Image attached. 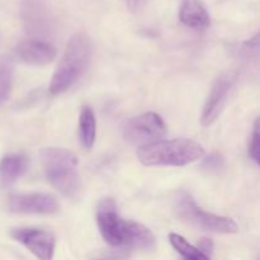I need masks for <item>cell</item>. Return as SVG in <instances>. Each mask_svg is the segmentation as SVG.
<instances>
[{"mask_svg": "<svg viewBox=\"0 0 260 260\" xmlns=\"http://www.w3.org/2000/svg\"><path fill=\"white\" fill-rule=\"evenodd\" d=\"M198 249H200L201 251H202L203 254H205L206 256H207L208 259L211 258V254H212V250H213V243L211 239L206 238V239H202V241L200 243V245H198Z\"/></svg>", "mask_w": 260, "mask_h": 260, "instance_id": "obj_21", "label": "cell"}, {"mask_svg": "<svg viewBox=\"0 0 260 260\" xmlns=\"http://www.w3.org/2000/svg\"><path fill=\"white\" fill-rule=\"evenodd\" d=\"M96 222L107 244L114 248L124 246L126 221L119 217L113 200L106 198L99 203L96 210Z\"/></svg>", "mask_w": 260, "mask_h": 260, "instance_id": "obj_7", "label": "cell"}, {"mask_svg": "<svg viewBox=\"0 0 260 260\" xmlns=\"http://www.w3.org/2000/svg\"><path fill=\"white\" fill-rule=\"evenodd\" d=\"M175 210L180 218L201 230L216 234H235L239 231L238 223L233 218L206 212L187 192H179L177 196Z\"/></svg>", "mask_w": 260, "mask_h": 260, "instance_id": "obj_4", "label": "cell"}, {"mask_svg": "<svg viewBox=\"0 0 260 260\" xmlns=\"http://www.w3.org/2000/svg\"><path fill=\"white\" fill-rule=\"evenodd\" d=\"M156 245L154 234L146 228L135 221H126V236L124 246L140 250H152Z\"/></svg>", "mask_w": 260, "mask_h": 260, "instance_id": "obj_14", "label": "cell"}, {"mask_svg": "<svg viewBox=\"0 0 260 260\" xmlns=\"http://www.w3.org/2000/svg\"><path fill=\"white\" fill-rule=\"evenodd\" d=\"M202 155L203 147L187 139L150 142L137 150L140 162L146 167H184Z\"/></svg>", "mask_w": 260, "mask_h": 260, "instance_id": "obj_1", "label": "cell"}, {"mask_svg": "<svg viewBox=\"0 0 260 260\" xmlns=\"http://www.w3.org/2000/svg\"><path fill=\"white\" fill-rule=\"evenodd\" d=\"M90 40L84 33H76L69 41L62 60L53 73L50 83L51 94L68 90L88 68L90 61Z\"/></svg>", "mask_w": 260, "mask_h": 260, "instance_id": "obj_3", "label": "cell"}, {"mask_svg": "<svg viewBox=\"0 0 260 260\" xmlns=\"http://www.w3.org/2000/svg\"><path fill=\"white\" fill-rule=\"evenodd\" d=\"M79 132L83 146L86 150H90L95 142L96 122L94 111L90 107H84L79 117Z\"/></svg>", "mask_w": 260, "mask_h": 260, "instance_id": "obj_15", "label": "cell"}, {"mask_svg": "<svg viewBox=\"0 0 260 260\" xmlns=\"http://www.w3.org/2000/svg\"><path fill=\"white\" fill-rule=\"evenodd\" d=\"M127 5H128L129 10H132V12H136V10H139L140 8L144 5L145 0H126Z\"/></svg>", "mask_w": 260, "mask_h": 260, "instance_id": "obj_22", "label": "cell"}, {"mask_svg": "<svg viewBox=\"0 0 260 260\" xmlns=\"http://www.w3.org/2000/svg\"><path fill=\"white\" fill-rule=\"evenodd\" d=\"M13 61L8 56H0V103L7 101L12 91Z\"/></svg>", "mask_w": 260, "mask_h": 260, "instance_id": "obj_16", "label": "cell"}, {"mask_svg": "<svg viewBox=\"0 0 260 260\" xmlns=\"http://www.w3.org/2000/svg\"><path fill=\"white\" fill-rule=\"evenodd\" d=\"M28 167L25 155L13 152L0 160V188H9L24 174Z\"/></svg>", "mask_w": 260, "mask_h": 260, "instance_id": "obj_12", "label": "cell"}, {"mask_svg": "<svg viewBox=\"0 0 260 260\" xmlns=\"http://www.w3.org/2000/svg\"><path fill=\"white\" fill-rule=\"evenodd\" d=\"M12 238L35 254L38 259L48 260L55 251V236L52 233L40 229H13Z\"/></svg>", "mask_w": 260, "mask_h": 260, "instance_id": "obj_9", "label": "cell"}, {"mask_svg": "<svg viewBox=\"0 0 260 260\" xmlns=\"http://www.w3.org/2000/svg\"><path fill=\"white\" fill-rule=\"evenodd\" d=\"M43 172L53 188L65 197L76 198L81 182L78 173V157L74 152L60 147H47L41 152Z\"/></svg>", "mask_w": 260, "mask_h": 260, "instance_id": "obj_2", "label": "cell"}, {"mask_svg": "<svg viewBox=\"0 0 260 260\" xmlns=\"http://www.w3.org/2000/svg\"><path fill=\"white\" fill-rule=\"evenodd\" d=\"M168 127L164 119L156 113L140 114L126 123L123 137L131 145H146L167 135Z\"/></svg>", "mask_w": 260, "mask_h": 260, "instance_id": "obj_6", "label": "cell"}, {"mask_svg": "<svg viewBox=\"0 0 260 260\" xmlns=\"http://www.w3.org/2000/svg\"><path fill=\"white\" fill-rule=\"evenodd\" d=\"M241 51L248 56L260 55V33L251 37L250 40L245 41L241 46Z\"/></svg>", "mask_w": 260, "mask_h": 260, "instance_id": "obj_19", "label": "cell"}, {"mask_svg": "<svg viewBox=\"0 0 260 260\" xmlns=\"http://www.w3.org/2000/svg\"><path fill=\"white\" fill-rule=\"evenodd\" d=\"M7 210L24 215H52L58 211V202L53 196L45 193H22L10 196Z\"/></svg>", "mask_w": 260, "mask_h": 260, "instance_id": "obj_8", "label": "cell"}, {"mask_svg": "<svg viewBox=\"0 0 260 260\" xmlns=\"http://www.w3.org/2000/svg\"><path fill=\"white\" fill-rule=\"evenodd\" d=\"M15 57L23 63L32 66H45L52 62L56 57V50L51 43L43 40H25L17 45Z\"/></svg>", "mask_w": 260, "mask_h": 260, "instance_id": "obj_11", "label": "cell"}, {"mask_svg": "<svg viewBox=\"0 0 260 260\" xmlns=\"http://www.w3.org/2000/svg\"><path fill=\"white\" fill-rule=\"evenodd\" d=\"M169 241L173 248L185 259H208L202 251L196 246L190 245L183 236L178 234H170Z\"/></svg>", "mask_w": 260, "mask_h": 260, "instance_id": "obj_17", "label": "cell"}, {"mask_svg": "<svg viewBox=\"0 0 260 260\" xmlns=\"http://www.w3.org/2000/svg\"><path fill=\"white\" fill-rule=\"evenodd\" d=\"M235 74L225 73L215 81L201 116V123L203 126H210L218 118L228 102L229 94L235 84Z\"/></svg>", "mask_w": 260, "mask_h": 260, "instance_id": "obj_10", "label": "cell"}, {"mask_svg": "<svg viewBox=\"0 0 260 260\" xmlns=\"http://www.w3.org/2000/svg\"><path fill=\"white\" fill-rule=\"evenodd\" d=\"M249 154H250L251 159H253L260 168V117L256 119L255 124H254L250 145H249Z\"/></svg>", "mask_w": 260, "mask_h": 260, "instance_id": "obj_18", "label": "cell"}, {"mask_svg": "<svg viewBox=\"0 0 260 260\" xmlns=\"http://www.w3.org/2000/svg\"><path fill=\"white\" fill-rule=\"evenodd\" d=\"M221 165H222V157L220 155L215 154V155H211L210 157H207L205 161V167L207 169H220Z\"/></svg>", "mask_w": 260, "mask_h": 260, "instance_id": "obj_20", "label": "cell"}, {"mask_svg": "<svg viewBox=\"0 0 260 260\" xmlns=\"http://www.w3.org/2000/svg\"><path fill=\"white\" fill-rule=\"evenodd\" d=\"M179 19L192 29L203 30L210 25V15L201 0H182Z\"/></svg>", "mask_w": 260, "mask_h": 260, "instance_id": "obj_13", "label": "cell"}, {"mask_svg": "<svg viewBox=\"0 0 260 260\" xmlns=\"http://www.w3.org/2000/svg\"><path fill=\"white\" fill-rule=\"evenodd\" d=\"M20 18L25 32L42 40L52 36L55 20L47 0H22Z\"/></svg>", "mask_w": 260, "mask_h": 260, "instance_id": "obj_5", "label": "cell"}]
</instances>
